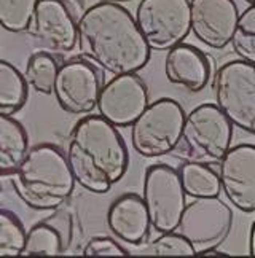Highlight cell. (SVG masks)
Instances as JSON below:
<instances>
[{"mask_svg": "<svg viewBox=\"0 0 255 258\" xmlns=\"http://www.w3.org/2000/svg\"><path fill=\"white\" fill-rule=\"evenodd\" d=\"M82 57L113 77L137 74L150 59L133 15L120 4H94L77 21Z\"/></svg>", "mask_w": 255, "mask_h": 258, "instance_id": "1", "label": "cell"}, {"mask_svg": "<svg viewBox=\"0 0 255 258\" xmlns=\"http://www.w3.org/2000/svg\"><path fill=\"white\" fill-rule=\"evenodd\" d=\"M64 155L75 183L94 195L109 191L130 166L118 129L99 115H88L75 123Z\"/></svg>", "mask_w": 255, "mask_h": 258, "instance_id": "2", "label": "cell"}, {"mask_svg": "<svg viewBox=\"0 0 255 258\" xmlns=\"http://www.w3.org/2000/svg\"><path fill=\"white\" fill-rule=\"evenodd\" d=\"M10 177L16 196L34 211L59 209L75 190L64 152L51 144H40L27 150Z\"/></svg>", "mask_w": 255, "mask_h": 258, "instance_id": "3", "label": "cell"}, {"mask_svg": "<svg viewBox=\"0 0 255 258\" xmlns=\"http://www.w3.org/2000/svg\"><path fill=\"white\" fill-rule=\"evenodd\" d=\"M233 124L215 104H201L185 113L174 152L190 163L217 164L231 147Z\"/></svg>", "mask_w": 255, "mask_h": 258, "instance_id": "4", "label": "cell"}, {"mask_svg": "<svg viewBox=\"0 0 255 258\" xmlns=\"http://www.w3.org/2000/svg\"><path fill=\"white\" fill-rule=\"evenodd\" d=\"M215 107L236 126L255 133V67L241 59L220 66L212 77Z\"/></svg>", "mask_w": 255, "mask_h": 258, "instance_id": "5", "label": "cell"}, {"mask_svg": "<svg viewBox=\"0 0 255 258\" xmlns=\"http://www.w3.org/2000/svg\"><path fill=\"white\" fill-rule=\"evenodd\" d=\"M185 112L169 97L147 104L144 112L131 123V145L144 158H160L174 152L179 142Z\"/></svg>", "mask_w": 255, "mask_h": 258, "instance_id": "6", "label": "cell"}, {"mask_svg": "<svg viewBox=\"0 0 255 258\" xmlns=\"http://www.w3.org/2000/svg\"><path fill=\"white\" fill-rule=\"evenodd\" d=\"M133 18L153 51H168L190 34L188 0H141Z\"/></svg>", "mask_w": 255, "mask_h": 258, "instance_id": "7", "label": "cell"}, {"mask_svg": "<svg viewBox=\"0 0 255 258\" xmlns=\"http://www.w3.org/2000/svg\"><path fill=\"white\" fill-rule=\"evenodd\" d=\"M177 169L168 164H153L144 174L142 201L152 230L158 234L175 231L185 207Z\"/></svg>", "mask_w": 255, "mask_h": 258, "instance_id": "8", "label": "cell"}, {"mask_svg": "<svg viewBox=\"0 0 255 258\" xmlns=\"http://www.w3.org/2000/svg\"><path fill=\"white\" fill-rule=\"evenodd\" d=\"M231 225L233 212L219 196L198 198L185 204L175 231L190 242L195 255H198L201 250L219 247L230 234Z\"/></svg>", "mask_w": 255, "mask_h": 258, "instance_id": "9", "label": "cell"}, {"mask_svg": "<svg viewBox=\"0 0 255 258\" xmlns=\"http://www.w3.org/2000/svg\"><path fill=\"white\" fill-rule=\"evenodd\" d=\"M102 88L96 66L86 59H71L57 67L53 94L57 105L69 115H88L96 108Z\"/></svg>", "mask_w": 255, "mask_h": 258, "instance_id": "10", "label": "cell"}, {"mask_svg": "<svg viewBox=\"0 0 255 258\" xmlns=\"http://www.w3.org/2000/svg\"><path fill=\"white\" fill-rule=\"evenodd\" d=\"M26 32L46 53H71L77 45V23L64 0H38Z\"/></svg>", "mask_w": 255, "mask_h": 258, "instance_id": "11", "label": "cell"}, {"mask_svg": "<svg viewBox=\"0 0 255 258\" xmlns=\"http://www.w3.org/2000/svg\"><path fill=\"white\" fill-rule=\"evenodd\" d=\"M149 104V89L136 74L113 77L105 83L96 101L99 116L115 127H130Z\"/></svg>", "mask_w": 255, "mask_h": 258, "instance_id": "12", "label": "cell"}, {"mask_svg": "<svg viewBox=\"0 0 255 258\" xmlns=\"http://www.w3.org/2000/svg\"><path fill=\"white\" fill-rule=\"evenodd\" d=\"M219 164L220 191L231 206L244 214L255 212V147L239 144L230 147Z\"/></svg>", "mask_w": 255, "mask_h": 258, "instance_id": "13", "label": "cell"}, {"mask_svg": "<svg viewBox=\"0 0 255 258\" xmlns=\"http://www.w3.org/2000/svg\"><path fill=\"white\" fill-rule=\"evenodd\" d=\"M188 8L196 40L211 49L228 46L239 15L234 0H188Z\"/></svg>", "mask_w": 255, "mask_h": 258, "instance_id": "14", "label": "cell"}, {"mask_svg": "<svg viewBox=\"0 0 255 258\" xmlns=\"http://www.w3.org/2000/svg\"><path fill=\"white\" fill-rule=\"evenodd\" d=\"M107 228L118 242L126 245H144L150 237L152 226L139 195L126 193L110 204L105 215Z\"/></svg>", "mask_w": 255, "mask_h": 258, "instance_id": "15", "label": "cell"}, {"mask_svg": "<svg viewBox=\"0 0 255 258\" xmlns=\"http://www.w3.org/2000/svg\"><path fill=\"white\" fill-rule=\"evenodd\" d=\"M164 75L169 83L182 86L192 93H200L209 83L211 64L201 49L182 42L166 53Z\"/></svg>", "mask_w": 255, "mask_h": 258, "instance_id": "16", "label": "cell"}, {"mask_svg": "<svg viewBox=\"0 0 255 258\" xmlns=\"http://www.w3.org/2000/svg\"><path fill=\"white\" fill-rule=\"evenodd\" d=\"M74 220L72 215L56 209L53 215L35 223L26 231V239L21 255H61L72 242Z\"/></svg>", "mask_w": 255, "mask_h": 258, "instance_id": "17", "label": "cell"}, {"mask_svg": "<svg viewBox=\"0 0 255 258\" xmlns=\"http://www.w3.org/2000/svg\"><path fill=\"white\" fill-rule=\"evenodd\" d=\"M29 150L24 126L12 115L0 113V175H10L21 164Z\"/></svg>", "mask_w": 255, "mask_h": 258, "instance_id": "18", "label": "cell"}, {"mask_svg": "<svg viewBox=\"0 0 255 258\" xmlns=\"http://www.w3.org/2000/svg\"><path fill=\"white\" fill-rule=\"evenodd\" d=\"M177 172L185 196H190L192 200L214 198L220 195L219 175L211 166L185 161Z\"/></svg>", "mask_w": 255, "mask_h": 258, "instance_id": "19", "label": "cell"}, {"mask_svg": "<svg viewBox=\"0 0 255 258\" xmlns=\"http://www.w3.org/2000/svg\"><path fill=\"white\" fill-rule=\"evenodd\" d=\"M27 101V83L23 74L0 59V113L15 115Z\"/></svg>", "mask_w": 255, "mask_h": 258, "instance_id": "20", "label": "cell"}, {"mask_svg": "<svg viewBox=\"0 0 255 258\" xmlns=\"http://www.w3.org/2000/svg\"><path fill=\"white\" fill-rule=\"evenodd\" d=\"M57 67L59 64L51 53L35 51L29 56L23 77L27 86H31L35 93L50 96L53 94V83Z\"/></svg>", "mask_w": 255, "mask_h": 258, "instance_id": "21", "label": "cell"}, {"mask_svg": "<svg viewBox=\"0 0 255 258\" xmlns=\"http://www.w3.org/2000/svg\"><path fill=\"white\" fill-rule=\"evenodd\" d=\"M234 54L241 61L255 64V7L249 5L242 13L238 15L230 43Z\"/></svg>", "mask_w": 255, "mask_h": 258, "instance_id": "22", "label": "cell"}, {"mask_svg": "<svg viewBox=\"0 0 255 258\" xmlns=\"http://www.w3.org/2000/svg\"><path fill=\"white\" fill-rule=\"evenodd\" d=\"M26 228L18 215L0 209V256H18L23 253Z\"/></svg>", "mask_w": 255, "mask_h": 258, "instance_id": "23", "label": "cell"}, {"mask_svg": "<svg viewBox=\"0 0 255 258\" xmlns=\"http://www.w3.org/2000/svg\"><path fill=\"white\" fill-rule=\"evenodd\" d=\"M37 2L38 0H0V27L12 34L26 32Z\"/></svg>", "mask_w": 255, "mask_h": 258, "instance_id": "24", "label": "cell"}, {"mask_svg": "<svg viewBox=\"0 0 255 258\" xmlns=\"http://www.w3.org/2000/svg\"><path fill=\"white\" fill-rule=\"evenodd\" d=\"M145 253L149 255H171V256H188L195 255L193 247L190 242L180 236L177 231L163 233L156 239H153L147 245Z\"/></svg>", "mask_w": 255, "mask_h": 258, "instance_id": "25", "label": "cell"}, {"mask_svg": "<svg viewBox=\"0 0 255 258\" xmlns=\"http://www.w3.org/2000/svg\"><path fill=\"white\" fill-rule=\"evenodd\" d=\"M82 253L85 256H123L130 255L124 247L116 242L115 237L109 236H94L83 247Z\"/></svg>", "mask_w": 255, "mask_h": 258, "instance_id": "26", "label": "cell"}, {"mask_svg": "<svg viewBox=\"0 0 255 258\" xmlns=\"http://www.w3.org/2000/svg\"><path fill=\"white\" fill-rule=\"evenodd\" d=\"M255 253V247H253V223L250 226V234H249V255Z\"/></svg>", "mask_w": 255, "mask_h": 258, "instance_id": "27", "label": "cell"}, {"mask_svg": "<svg viewBox=\"0 0 255 258\" xmlns=\"http://www.w3.org/2000/svg\"><path fill=\"white\" fill-rule=\"evenodd\" d=\"M123 4V2H133V0H96V4Z\"/></svg>", "mask_w": 255, "mask_h": 258, "instance_id": "28", "label": "cell"}, {"mask_svg": "<svg viewBox=\"0 0 255 258\" xmlns=\"http://www.w3.org/2000/svg\"><path fill=\"white\" fill-rule=\"evenodd\" d=\"M246 2H247L249 5H253V2H255V0H246Z\"/></svg>", "mask_w": 255, "mask_h": 258, "instance_id": "29", "label": "cell"}]
</instances>
